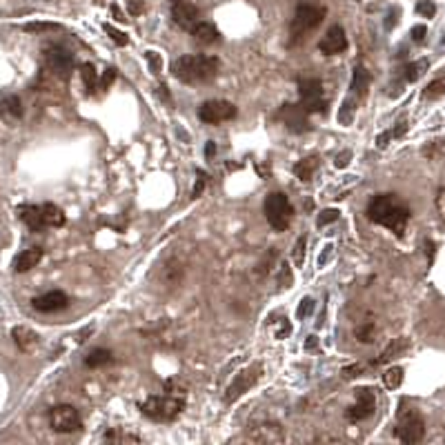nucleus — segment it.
<instances>
[{
  "instance_id": "f257e3e1",
  "label": "nucleus",
  "mask_w": 445,
  "mask_h": 445,
  "mask_svg": "<svg viewBox=\"0 0 445 445\" xmlns=\"http://www.w3.org/2000/svg\"><path fill=\"white\" fill-rule=\"evenodd\" d=\"M365 214L372 223L388 227L397 236H403L405 227L410 223V205L397 194H377L368 203Z\"/></svg>"
},
{
  "instance_id": "f03ea898",
  "label": "nucleus",
  "mask_w": 445,
  "mask_h": 445,
  "mask_svg": "<svg viewBox=\"0 0 445 445\" xmlns=\"http://www.w3.org/2000/svg\"><path fill=\"white\" fill-rule=\"evenodd\" d=\"M221 61L216 56L207 54H192V56H178L172 63V74L176 81L185 85H205L219 76Z\"/></svg>"
},
{
  "instance_id": "7ed1b4c3",
  "label": "nucleus",
  "mask_w": 445,
  "mask_h": 445,
  "mask_svg": "<svg viewBox=\"0 0 445 445\" xmlns=\"http://www.w3.org/2000/svg\"><path fill=\"white\" fill-rule=\"evenodd\" d=\"M325 14L328 9L321 7V5H314V3H299L294 9V16L290 21V45L296 47L303 43V38L308 36L310 32H314L325 21Z\"/></svg>"
},
{
  "instance_id": "20e7f679",
  "label": "nucleus",
  "mask_w": 445,
  "mask_h": 445,
  "mask_svg": "<svg viewBox=\"0 0 445 445\" xmlns=\"http://www.w3.org/2000/svg\"><path fill=\"white\" fill-rule=\"evenodd\" d=\"M183 408H185V399L172 397V394H154L145 403H141V412L145 417L158 423H170L178 419Z\"/></svg>"
},
{
  "instance_id": "39448f33",
  "label": "nucleus",
  "mask_w": 445,
  "mask_h": 445,
  "mask_svg": "<svg viewBox=\"0 0 445 445\" xmlns=\"http://www.w3.org/2000/svg\"><path fill=\"white\" fill-rule=\"evenodd\" d=\"M263 210H265V219H267V223L272 225L274 232H285L290 227L294 210L290 205V199L283 192L267 194Z\"/></svg>"
},
{
  "instance_id": "423d86ee",
  "label": "nucleus",
  "mask_w": 445,
  "mask_h": 445,
  "mask_svg": "<svg viewBox=\"0 0 445 445\" xmlns=\"http://www.w3.org/2000/svg\"><path fill=\"white\" fill-rule=\"evenodd\" d=\"M394 437H397L401 443H408V445L421 443L425 437V421H423L421 414L414 408H403L401 405L397 428H394Z\"/></svg>"
},
{
  "instance_id": "0eeeda50",
  "label": "nucleus",
  "mask_w": 445,
  "mask_h": 445,
  "mask_svg": "<svg viewBox=\"0 0 445 445\" xmlns=\"http://www.w3.org/2000/svg\"><path fill=\"white\" fill-rule=\"evenodd\" d=\"M299 96L308 114H328V98L319 78H299Z\"/></svg>"
},
{
  "instance_id": "6e6552de",
  "label": "nucleus",
  "mask_w": 445,
  "mask_h": 445,
  "mask_svg": "<svg viewBox=\"0 0 445 445\" xmlns=\"http://www.w3.org/2000/svg\"><path fill=\"white\" fill-rule=\"evenodd\" d=\"M49 428L58 434H72L83 428L81 414L74 408V405H56V408L49 410Z\"/></svg>"
},
{
  "instance_id": "1a4fd4ad",
  "label": "nucleus",
  "mask_w": 445,
  "mask_h": 445,
  "mask_svg": "<svg viewBox=\"0 0 445 445\" xmlns=\"http://www.w3.org/2000/svg\"><path fill=\"white\" fill-rule=\"evenodd\" d=\"M236 105L230 101H205L199 107V118L205 125H221L236 118Z\"/></svg>"
},
{
  "instance_id": "9d476101",
  "label": "nucleus",
  "mask_w": 445,
  "mask_h": 445,
  "mask_svg": "<svg viewBox=\"0 0 445 445\" xmlns=\"http://www.w3.org/2000/svg\"><path fill=\"white\" fill-rule=\"evenodd\" d=\"M43 58H45V67L54 76L67 78L69 74L74 72V56L69 54L65 47H61V45H47Z\"/></svg>"
},
{
  "instance_id": "9b49d317",
  "label": "nucleus",
  "mask_w": 445,
  "mask_h": 445,
  "mask_svg": "<svg viewBox=\"0 0 445 445\" xmlns=\"http://www.w3.org/2000/svg\"><path fill=\"white\" fill-rule=\"evenodd\" d=\"M374 410H377V397H374V392L368 388H361V390H356V403L348 408L345 419L350 423H361L365 419H370Z\"/></svg>"
},
{
  "instance_id": "f8f14e48",
  "label": "nucleus",
  "mask_w": 445,
  "mask_h": 445,
  "mask_svg": "<svg viewBox=\"0 0 445 445\" xmlns=\"http://www.w3.org/2000/svg\"><path fill=\"white\" fill-rule=\"evenodd\" d=\"M310 114L303 110V105H283L279 114H276V118L288 127L290 132L294 134H305V132H310L312 127H310Z\"/></svg>"
},
{
  "instance_id": "ddd939ff",
  "label": "nucleus",
  "mask_w": 445,
  "mask_h": 445,
  "mask_svg": "<svg viewBox=\"0 0 445 445\" xmlns=\"http://www.w3.org/2000/svg\"><path fill=\"white\" fill-rule=\"evenodd\" d=\"M172 18L181 29L192 32L194 25L201 21V12L192 0H172Z\"/></svg>"
},
{
  "instance_id": "4468645a",
  "label": "nucleus",
  "mask_w": 445,
  "mask_h": 445,
  "mask_svg": "<svg viewBox=\"0 0 445 445\" xmlns=\"http://www.w3.org/2000/svg\"><path fill=\"white\" fill-rule=\"evenodd\" d=\"M259 365H252V368H247V370H243V372H239L236 374V379H234V383L227 388V394H225V403H234L236 399H241L243 394L252 388V385L259 381Z\"/></svg>"
},
{
  "instance_id": "2eb2a0df",
  "label": "nucleus",
  "mask_w": 445,
  "mask_h": 445,
  "mask_svg": "<svg viewBox=\"0 0 445 445\" xmlns=\"http://www.w3.org/2000/svg\"><path fill=\"white\" fill-rule=\"evenodd\" d=\"M69 305V296L63 290H49L41 296H36L32 301V308L41 314H54V312H61Z\"/></svg>"
},
{
  "instance_id": "dca6fc26",
  "label": "nucleus",
  "mask_w": 445,
  "mask_h": 445,
  "mask_svg": "<svg viewBox=\"0 0 445 445\" xmlns=\"http://www.w3.org/2000/svg\"><path fill=\"white\" fill-rule=\"evenodd\" d=\"M250 439L259 441V443H281L285 439V432L281 428V423H276V421H261V423L252 425Z\"/></svg>"
},
{
  "instance_id": "f3484780",
  "label": "nucleus",
  "mask_w": 445,
  "mask_h": 445,
  "mask_svg": "<svg viewBox=\"0 0 445 445\" xmlns=\"http://www.w3.org/2000/svg\"><path fill=\"white\" fill-rule=\"evenodd\" d=\"M345 47H348V36H345V29L339 27V25L330 27L328 34H325V38L319 43L321 54H325V56L341 54V52H345Z\"/></svg>"
},
{
  "instance_id": "a211bd4d",
  "label": "nucleus",
  "mask_w": 445,
  "mask_h": 445,
  "mask_svg": "<svg viewBox=\"0 0 445 445\" xmlns=\"http://www.w3.org/2000/svg\"><path fill=\"white\" fill-rule=\"evenodd\" d=\"M18 219L32 232H43L47 227L43 221V205H21L18 207Z\"/></svg>"
},
{
  "instance_id": "6ab92c4d",
  "label": "nucleus",
  "mask_w": 445,
  "mask_h": 445,
  "mask_svg": "<svg viewBox=\"0 0 445 445\" xmlns=\"http://www.w3.org/2000/svg\"><path fill=\"white\" fill-rule=\"evenodd\" d=\"M43 256H45V252L41 250V247H29V250H23V252L14 259V263H12L14 272H16V274H23V272L34 270V267L43 261Z\"/></svg>"
},
{
  "instance_id": "aec40b11",
  "label": "nucleus",
  "mask_w": 445,
  "mask_h": 445,
  "mask_svg": "<svg viewBox=\"0 0 445 445\" xmlns=\"http://www.w3.org/2000/svg\"><path fill=\"white\" fill-rule=\"evenodd\" d=\"M190 34L194 36V41L201 43V45H214V43L221 41V32L216 29L214 23H203V21H199V23L194 25V29H192Z\"/></svg>"
},
{
  "instance_id": "412c9836",
  "label": "nucleus",
  "mask_w": 445,
  "mask_h": 445,
  "mask_svg": "<svg viewBox=\"0 0 445 445\" xmlns=\"http://www.w3.org/2000/svg\"><path fill=\"white\" fill-rule=\"evenodd\" d=\"M372 83V76L365 67H354L352 72V85H350V94L356 96L361 101V98L368 94V87Z\"/></svg>"
},
{
  "instance_id": "4be33fe9",
  "label": "nucleus",
  "mask_w": 445,
  "mask_h": 445,
  "mask_svg": "<svg viewBox=\"0 0 445 445\" xmlns=\"http://www.w3.org/2000/svg\"><path fill=\"white\" fill-rule=\"evenodd\" d=\"M12 336H14V343L18 345V350H23V352H32L38 345V334L32 332L29 328H23V325L14 328Z\"/></svg>"
},
{
  "instance_id": "5701e85b",
  "label": "nucleus",
  "mask_w": 445,
  "mask_h": 445,
  "mask_svg": "<svg viewBox=\"0 0 445 445\" xmlns=\"http://www.w3.org/2000/svg\"><path fill=\"white\" fill-rule=\"evenodd\" d=\"M0 114H3L7 121H21L23 118V103L18 96H5L0 101Z\"/></svg>"
},
{
  "instance_id": "b1692460",
  "label": "nucleus",
  "mask_w": 445,
  "mask_h": 445,
  "mask_svg": "<svg viewBox=\"0 0 445 445\" xmlns=\"http://www.w3.org/2000/svg\"><path fill=\"white\" fill-rule=\"evenodd\" d=\"M316 170H319V158L310 156V158H303V161L296 163L292 172H294L296 178H301V181H312V176L316 174Z\"/></svg>"
},
{
  "instance_id": "393cba45",
  "label": "nucleus",
  "mask_w": 445,
  "mask_h": 445,
  "mask_svg": "<svg viewBox=\"0 0 445 445\" xmlns=\"http://www.w3.org/2000/svg\"><path fill=\"white\" fill-rule=\"evenodd\" d=\"M114 361V354L110 350H105V348H98L94 352H89L85 356V365L89 370H96V368H105V365H110Z\"/></svg>"
},
{
  "instance_id": "a878e982",
  "label": "nucleus",
  "mask_w": 445,
  "mask_h": 445,
  "mask_svg": "<svg viewBox=\"0 0 445 445\" xmlns=\"http://www.w3.org/2000/svg\"><path fill=\"white\" fill-rule=\"evenodd\" d=\"M43 221L47 227H63L65 225V212L54 203H45L43 205Z\"/></svg>"
},
{
  "instance_id": "bb28decb",
  "label": "nucleus",
  "mask_w": 445,
  "mask_h": 445,
  "mask_svg": "<svg viewBox=\"0 0 445 445\" xmlns=\"http://www.w3.org/2000/svg\"><path fill=\"white\" fill-rule=\"evenodd\" d=\"M405 348H408V341H405V339L392 341V343L388 345V348H385V350L381 352V356H379V359H374V361H372L370 365H372V368H377V365H383V363H388V361H392V359H394V356H397V354H401V352H403Z\"/></svg>"
},
{
  "instance_id": "cd10ccee",
  "label": "nucleus",
  "mask_w": 445,
  "mask_h": 445,
  "mask_svg": "<svg viewBox=\"0 0 445 445\" xmlns=\"http://www.w3.org/2000/svg\"><path fill=\"white\" fill-rule=\"evenodd\" d=\"M356 105H359V98L356 96H348L341 105V112H339V123L343 127H350L354 123V116H356Z\"/></svg>"
},
{
  "instance_id": "c85d7f7f",
  "label": "nucleus",
  "mask_w": 445,
  "mask_h": 445,
  "mask_svg": "<svg viewBox=\"0 0 445 445\" xmlns=\"http://www.w3.org/2000/svg\"><path fill=\"white\" fill-rule=\"evenodd\" d=\"M428 67H430L428 58H421V61L410 63L408 67H405V81H408V83H417L419 78H421L425 72H428Z\"/></svg>"
},
{
  "instance_id": "c756f323",
  "label": "nucleus",
  "mask_w": 445,
  "mask_h": 445,
  "mask_svg": "<svg viewBox=\"0 0 445 445\" xmlns=\"http://www.w3.org/2000/svg\"><path fill=\"white\" fill-rule=\"evenodd\" d=\"M445 96V74L434 78V81L423 89V98L425 101H437V98Z\"/></svg>"
},
{
  "instance_id": "7c9ffc66",
  "label": "nucleus",
  "mask_w": 445,
  "mask_h": 445,
  "mask_svg": "<svg viewBox=\"0 0 445 445\" xmlns=\"http://www.w3.org/2000/svg\"><path fill=\"white\" fill-rule=\"evenodd\" d=\"M81 78L85 83L87 94H94V89L98 87V74H96V69H94L92 63H83L81 65Z\"/></svg>"
},
{
  "instance_id": "2f4dec72",
  "label": "nucleus",
  "mask_w": 445,
  "mask_h": 445,
  "mask_svg": "<svg viewBox=\"0 0 445 445\" xmlns=\"http://www.w3.org/2000/svg\"><path fill=\"white\" fill-rule=\"evenodd\" d=\"M383 383H385V388H388V390L401 388V383H403V368H399V365L390 368L388 372L383 374Z\"/></svg>"
},
{
  "instance_id": "473e14b6",
  "label": "nucleus",
  "mask_w": 445,
  "mask_h": 445,
  "mask_svg": "<svg viewBox=\"0 0 445 445\" xmlns=\"http://www.w3.org/2000/svg\"><path fill=\"white\" fill-rule=\"evenodd\" d=\"M356 334V339H359L361 343H372L374 341V334H377V323L374 321H365L361 323L359 328L354 330Z\"/></svg>"
},
{
  "instance_id": "72a5a7b5",
  "label": "nucleus",
  "mask_w": 445,
  "mask_h": 445,
  "mask_svg": "<svg viewBox=\"0 0 445 445\" xmlns=\"http://www.w3.org/2000/svg\"><path fill=\"white\" fill-rule=\"evenodd\" d=\"M23 29L29 34H41V32H58L61 25H56V23H27Z\"/></svg>"
},
{
  "instance_id": "f704fd0d",
  "label": "nucleus",
  "mask_w": 445,
  "mask_h": 445,
  "mask_svg": "<svg viewBox=\"0 0 445 445\" xmlns=\"http://www.w3.org/2000/svg\"><path fill=\"white\" fill-rule=\"evenodd\" d=\"M105 32H107V36H110L118 47H125L127 43H130V38H127L123 32H118V29H114L112 25H105Z\"/></svg>"
},
{
  "instance_id": "c9c22d12",
  "label": "nucleus",
  "mask_w": 445,
  "mask_h": 445,
  "mask_svg": "<svg viewBox=\"0 0 445 445\" xmlns=\"http://www.w3.org/2000/svg\"><path fill=\"white\" fill-rule=\"evenodd\" d=\"M105 441H112V443H127V441H134V443H138V437H132V434H121V432L110 430V432L105 434Z\"/></svg>"
},
{
  "instance_id": "e433bc0d",
  "label": "nucleus",
  "mask_w": 445,
  "mask_h": 445,
  "mask_svg": "<svg viewBox=\"0 0 445 445\" xmlns=\"http://www.w3.org/2000/svg\"><path fill=\"white\" fill-rule=\"evenodd\" d=\"M417 12L425 18H432L434 14H437V7H434L432 0H419V5H417Z\"/></svg>"
},
{
  "instance_id": "4c0bfd02",
  "label": "nucleus",
  "mask_w": 445,
  "mask_h": 445,
  "mask_svg": "<svg viewBox=\"0 0 445 445\" xmlns=\"http://www.w3.org/2000/svg\"><path fill=\"white\" fill-rule=\"evenodd\" d=\"M334 221H339V210H325V212H321V216H319V227H323V225H330V223H334Z\"/></svg>"
},
{
  "instance_id": "58836bf2",
  "label": "nucleus",
  "mask_w": 445,
  "mask_h": 445,
  "mask_svg": "<svg viewBox=\"0 0 445 445\" xmlns=\"http://www.w3.org/2000/svg\"><path fill=\"white\" fill-rule=\"evenodd\" d=\"M305 243H308V239H305V236H301V239L296 241V247H294V263H296V265H303Z\"/></svg>"
},
{
  "instance_id": "ea45409f",
  "label": "nucleus",
  "mask_w": 445,
  "mask_h": 445,
  "mask_svg": "<svg viewBox=\"0 0 445 445\" xmlns=\"http://www.w3.org/2000/svg\"><path fill=\"white\" fill-rule=\"evenodd\" d=\"M114 81H116V69H114V67L105 69V74H103V78H101V89H103V92H105V89H110Z\"/></svg>"
},
{
  "instance_id": "a19ab883",
  "label": "nucleus",
  "mask_w": 445,
  "mask_h": 445,
  "mask_svg": "<svg viewBox=\"0 0 445 445\" xmlns=\"http://www.w3.org/2000/svg\"><path fill=\"white\" fill-rule=\"evenodd\" d=\"M312 312H314V301L312 299H303L301 305H299V312H296V316H299V319H305V316L312 314Z\"/></svg>"
},
{
  "instance_id": "79ce46f5",
  "label": "nucleus",
  "mask_w": 445,
  "mask_h": 445,
  "mask_svg": "<svg viewBox=\"0 0 445 445\" xmlns=\"http://www.w3.org/2000/svg\"><path fill=\"white\" fill-rule=\"evenodd\" d=\"M410 34H412V41L414 43H423L425 41V34H428V27H425V25H414Z\"/></svg>"
},
{
  "instance_id": "37998d69",
  "label": "nucleus",
  "mask_w": 445,
  "mask_h": 445,
  "mask_svg": "<svg viewBox=\"0 0 445 445\" xmlns=\"http://www.w3.org/2000/svg\"><path fill=\"white\" fill-rule=\"evenodd\" d=\"M205 178H207V176L199 172V178H196V185H194V192H192L194 199H199V196L203 194V190H205Z\"/></svg>"
},
{
  "instance_id": "c03bdc74",
  "label": "nucleus",
  "mask_w": 445,
  "mask_h": 445,
  "mask_svg": "<svg viewBox=\"0 0 445 445\" xmlns=\"http://www.w3.org/2000/svg\"><path fill=\"white\" fill-rule=\"evenodd\" d=\"M127 7H130V14L132 16H141L143 9H145L143 0H130V3H127Z\"/></svg>"
},
{
  "instance_id": "a18cd8bd",
  "label": "nucleus",
  "mask_w": 445,
  "mask_h": 445,
  "mask_svg": "<svg viewBox=\"0 0 445 445\" xmlns=\"http://www.w3.org/2000/svg\"><path fill=\"white\" fill-rule=\"evenodd\" d=\"M158 96H161V101L172 105V94H170V87L167 85H158Z\"/></svg>"
},
{
  "instance_id": "49530a36",
  "label": "nucleus",
  "mask_w": 445,
  "mask_h": 445,
  "mask_svg": "<svg viewBox=\"0 0 445 445\" xmlns=\"http://www.w3.org/2000/svg\"><path fill=\"white\" fill-rule=\"evenodd\" d=\"M437 210H439V214H441V219L445 221V187L437 194Z\"/></svg>"
},
{
  "instance_id": "de8ad7c7",
  "label": "nucleus",
  "mask_w": 445,
  "mask_h": 445,
  "mask_svg": "<svg viewBox=\"0 0 445 445\" xmlns=\"http://www.w3.org/2000/svg\"><path fill=\"white\" fill-rule=\"evenodd\" d=\"M392 138H394V132H392V130H390V132H383V134L377 138V145L383 150V147H388V143L392 141Z\"/></svg>"
},
{
  "instance_id": "09e8293b",
  "label": "nucleus",
  "mask_w": 445,
  "mask_h": 445,
  "mask_svg": "<svg viewBox=\"0 0 445 445\" xmlns=\"http://www.w3.org/2000/svg\"><path fill=\"white\" fill-rule=\"evenodd\" d=\"M147 61L154 65V72H158V69H161V58H158L156 52H147Z\"/></svg>"
},
{
  "instance_id": "8fccbe9b",
  "label": "nucleus",
  "mask_w": 445,
  "mask_h": 445,
  "mask_svg": "<svg viewBox=\"0 0 445 445\" xmlns=\"http://www.w3.org/2000/svg\"><path fill=\"white\" fill-rule=\"evenodd\" d=\"M350 152H345V154H339V158H336V167H348L350 163Z\"/></svg>"
},
{
  "instance_id": "3c124183",
  "label": "nucleus",
  "mask_w": 445,
  "mask_h": 445,
  "mask_svg": "<svg viewBox=\"0 0 445 445\" xmlns=\"http://www.w3.org/2000/svg\"><path fill=\"white\" fill-rule=\"evenodd\" d=\"M214 152H216V145H214V143H207V147H205L207 158H212V156H214Z\"/></svg>"
},
{
  "instance_id": "603ef678",
  "label": "nucleus",
  "mask_w": 445,
  "mask_h": 445,
  "mask_svg": "<svg viewBox=\"0 0 445 445\" xmlns=\"http://www.w3.org/2000/svg\"><path fill=\"white\" fill-rule=\"evenodd\" d=\"M316 348V336H310V341L305 343V350H314Z\"/></svg>"
},
{
  "instance_id": "864d4df0",
  "label": "nucleus",
  "mask_w": 445,
  "mask_h": 445,
  "mask_svg": "<svg viewBox=\"0 0 445 445\" xmlns=\"http://www.w3.org/2000/svg\"><path fill=\"white\" fill-rule=\"evenodd\" d=\"M112 12H114V16H116V21H125L123 14H121V9H118L116 5H112Z\"/></svg>"
}]
</instances>
